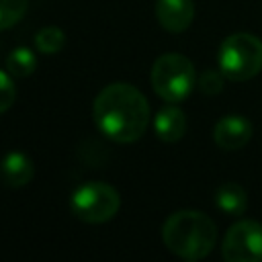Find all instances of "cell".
<instances>
[{
	"mask_svg": "<svg viewBox=\"0 0 262 262\" xmlns=\"http://www.w3.org/2000/svg\"><path fill=\"white\" fill-rule=\"evenodd\" d=\"M92 119L98 131L111 141L131 143L137 141L149 125V102L135 86L113 82L96 94Z\"/></svg>",
	"mask_w": 262,
	"mask_h": 262,
	"instance_id": "6da1fadb",
	"label": "cell"
},
{
	"mask_svg": "<svg viewBox=\"0 0 262 262\" xmlns=\"http://www.w3.org/2000/svg\"><path fill=\"white\" fill-rule=\"evenodd\" d=\"M164 246L182 260L196 262L211 254L217 244V225L203 211L182 209L162 225Z\"/></svg>",
	"mask_w": 262,
	"mask_h": 262,
	"instance_id": "7a4b0ae2",
	"label": "cell"
},
{
	"mask_svg": "<svg viewBox=\"0 0 262 262\" xmlns=\"http://www.w3.org/2000/svg\"><path fill=\"white\" fill-rule=\"evenodd\" d=\"M217 63L227 80L246 82L262 70V41L252 33H231L219 45Z\"/></svg>",
	"mask_w": 262,
	"mask_h": 262,
	"instance_id": "3957f363",
	"label": "cell"
},
{
	"mask_svg": "<svg viewBox=\"0 0 262 262\" xmlns=\"http://www.w3.org/2000/svg\"><path fill=\"white\" fill-rule=\"evenodd\" d=\"M196 86L194 66L186 55L164 53L151 66V88L166 102H182Z\"/></svg>",
	"mask_w": 262,
	"mask_h": 262,
	"instance_id": "277c9868",
	"label": "cell"
},
{
	"mask_svg": "<svg viewBox=\"0 0 262 262\" xmlns=\"http://www.w3.org/2000/svg\"><path fill=\"white\" fill-rule=\"evenodd\" d=\"M121 196L115 186L106 182H86L72 192L70 209L74 217L84 223H104L119 213Z\"/></svg>",
	"mask_w": 262,
	"mask_h": 262,
	"instance_id": "5b68a950",
	"label": "cell"
},
{
	"mask_svg": "<svg viewBox=\"0 0 262 262\" xmlns=\"http://www.w3.org/2000/svg\"><path fill=\"white\" fill-rule=\"evenodd\" d=\"M221 256L225 262H262V223L256 219L235 221L223 235Z\"/></svg>",
	"mask_w": 262,
	"mask_h": 262,
	"instance_id": "8992f818",
	"label": "cell"
},
{
	"mask_svg": "<svg viewBox=\"0 0 262 262\" xmlns=\"http://www.w3.org/2000/svg\"><path fill=\"white\" fill-rule=\"evenodd\" d=\"M254 135V125L242 115H225L213 127L215 143L225 151L242 149Z\"/></svg>",
	"mask_w": 262,
	"mask_h": 262,
	"instance_id": "52a82bcc",
	"label": "cell"
},
{
	"mask_svg": "<svg viewBox=\"0 0 262 262\" xmlns=\"http://www.w3.org/2000/svg\"><path fill=\"white\" fill-rule=\"evenodd\" d=\"M156 18L166 31L182 33L190 27L194 18V2L192 0H158Z\"/></svg>",
	"mask_w": 262,
	"mask_h": 262,
	"instance_id": "ba28073f",
	"label": "cell"
},
{
	"mask_svg": "<svg viewBox=\"0 0 262 262\" xmlns=\"http://www.w3.org/2000/svg\"><path fill=\"white\" fill-rule=\"evenodd\" d=\"M35 176L33 160L23 151H8L0 160V178L10 188H20L29 184Z\"/></svg>",
	"mask_w": 262,
	"mask_h": 262,
	"instance_id": "9c48e42d",
	"label": "cell"
},
{
	"mask_svg": "<svg viewBox=\"0 0 262 262\" xmlns=\"http://www.w3.org/2000/svg\"><path fill=\"white\" fill-rule=\"evenodd\" d=\"M154 131L162 141L174 143V141L182 139L186 133V115L182 113V108L174 106V102H172L170 106H164L158 111V115L154 119Z\"/></svg>",
	"mask_w": 262,
	"mask_h": 262,
	"instance_id": "30bf717a",
	"label": "cell"
},
{
	"mask_svg": "<svg viewBox=\"0 0 262 262\" xmlns=\"http://www.w3.org/2000/svg\"><path fill=\"white\" fill-rule=\"evenodd\" d=\"M215 205L225 215L237 217V215H244L246 209H248V194H246V190H244L242 184L229 180V182H223L217 188V192H215Z\"/></svg>",
	"mask_w": 262,
	"mask_h": 262,
	"instance_id": "8fae6325",
	"label": "cell"
},
{
	"mask_svg": "<svg viewBox=\"0 0 262 262\" xmlns=\"http://www.w3.org/2000/svg\"><path fill=\"white\" fill-rule=\"evenodd\" d=\"M37 68V55L29 47H16L6 55V72L12 78H27Z\"/></svg>",
	"mask_w": 262,
	"mask_h": 262,
	"instance_id": "7c38bea8",
	"label": "cell"
},
{
	"mask_svg": "<svg viewBox=\"0 0 262 262\" xmlns=\"http://www.w3.org/2000/svg\"><path fill=\"white\" fill-rule=\"evenodd\" d=\"M63 45H66V33L55 25L43 27L35 35V47L41 53H57L61 51Z\"/></svg>",
	"mask_w": 262,
	"mask_h": 262,
	"instance_id": "4fadbf2b",
	"label": "cell"
},
{
	"mask_svg": "<svg viewBox=\"0 0 262 262\" xmlns=\"http://www.w3.org/2000/svg\"><path fill=\"white\" fill-rule=\"evenodd\" d=\"M29 0H0V31L14 27L27 12Z\"/></svg>",
	"mask_w": 262,
	"mask_h": 262,
	"instance_id": "5bb4252c",
	"label": "cell"
},
{
	"mask_svg": "<svg viewBox=\"0 0 262 262\" xmlns=\"http://www.w3.org/2000/svg\"><path fill=\"white\" fill-rule=\"evenodd\" d=\"M223 72L219 70H205L199 78H196V86L203 94H209V96H215L223 90Z\"/></svg>",
	"mask_w": 262,
	"mask_h": 262,
	"instance_id": "9a60e30c",
	"label": "cell"
},
{
	"mask_svg": "<svg viewBox=\"0 0 262 262\" xmlns=\"http://www.w3.org/2000/svg\"><path fill=\"white\" fill-rule=\"evenodd\" d=\"M16 100V86L12 82V76L0 70V115L6 113Z\"/></svg>",
	"mask_w": 262,
	"mask_h": 262,
	"instance_id": "2e32d148",
	"label": "cell"
}]
</instances>
